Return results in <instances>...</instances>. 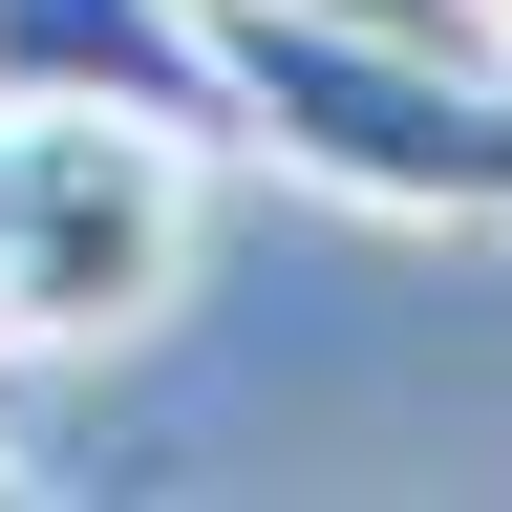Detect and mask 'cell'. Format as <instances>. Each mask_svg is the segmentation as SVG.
Here are the masks:
<instances>
[{"instance_id": "6da1fadb", "label": "cell", "mask_w": 512, "mask_h": 512, "mask_svg": "<svg viewBox=\"0 0 512 512\" xmlns=\"http://www.w3.org/2000/svg\"><path fill=\"white\" fill-rule=\"evenodd\" d=\"M214 22L235 150H278L363 214H491L512 235V43H406V22H299V0H192Z\"/></svg>"}, {"instance_id": "7a4b0ae2", "label": "cell", "mask_w": 512, "mask_h": 512, "mask_svg": "<svg viewBox=\"0 0 512 512\" xmlns=\"http://www.w3.org/2000/svg\"><path fill=\"white\" fill-rule=\"evenodd\" d=\"M171 278H192V128L22 107V192H0V342H150Z\"/></svg>"}, {"instance_id": "3957f363", "label": "cell", "mask_w": 512, "mask_h": 512, "mask_svg": "<svg viewBox=\"0 0 512 512\" xmlns=\"http://www.w3.org/2000/svg\"><path fill=\"white\" fill-rule=\"evenodd\" d=\"M0 107H128V128L235 150V107H214V22H192V0H0Z\"/></svg>"}, {"instance_id": "277c9868", "label": "cell", "mask_w": 512, "mask_h": 512, "mask_svg": "<svg viewBox=\"0 0 512 512\" xmlns=\"http://www.w3.org/2000/svg\"><path fill=\"white\" fill-rule=\"evenodd\" d=\"M299 22H406V43H512V0H299Z\"/></svg>"}, {"instance_id": "5b68a950", "label": "cell", "mask_w": 512, "mask_h": 512, "mask_svg": "<svg viewBox=\"0 0 512 512\" xmlns=\"http://www.w3.org/2000/svg\"><path fill=\"white\" fill-rule=\"evenodd\" d=\"M0 192H22V107H0Z\"/></svg>"}, {"instance_id": "8992f818", "label": "cell", "mask_w": 512, "mask_h": 512, "mask_svg": "<svg viewBox=\"0 0 512 512\" xmlns=\"http://www.w3.org/2000/svg\"><path fill=\"white\" fill-rule=\"evenodd\" d=\"M0 512H22V448H0Z\"/></svg>"}]
</instances>
